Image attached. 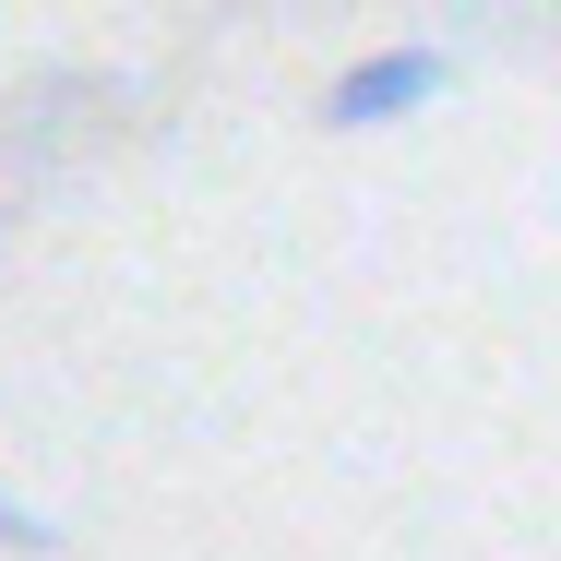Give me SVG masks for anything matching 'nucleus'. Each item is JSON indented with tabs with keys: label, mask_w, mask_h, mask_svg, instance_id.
<instances>
[{
	"label": "nucleus",
	"mask_w": 561,
	"mask_h": 561,
	"mask_svg": "<svg viewBox=\"0 0 561 561\" xmlns=\"http://www.w3.org/2000/svg\"><path fill=\"white\" fill-rule=\"evenodd\" d=\"M443 96V48H370V60H346L335 84H323V131H394V119H419Z\"/></svg>",
	"instance_id": "obj_1"
}]
</instances>
